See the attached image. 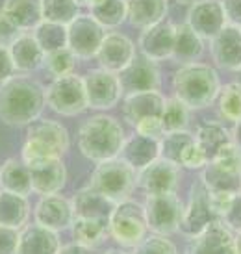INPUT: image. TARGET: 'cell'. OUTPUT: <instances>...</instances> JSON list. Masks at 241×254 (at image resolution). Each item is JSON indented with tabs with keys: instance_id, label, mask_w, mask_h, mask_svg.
<instances>
[{
	"instance_id": "35",
	"label": "cell",
	"mask_w": 241,
	"mask_h": 254,
	"mask_svg": "<svg viewBox=\"0 0 241 254\" xmlns=\"http://www.w3.org/2000/svg\"><path fill=\"white\" fill-rule=\"evenodd\" d=\"M89 15L102 28H115L126 21V0H104L89 7Z\"/></svg>"
},
{
	"instance_id": "22",
	"label": "cell",
	"mask_w": 241,
	"mask_h": 254,
	"mask_svg": "<svg viewBox=\"0 0 241 254\" xmlns=\"http://www.w3.org/2000/svg\"><path fill=\"white\" fill-rule=\"evenodd\" d=\"M61 243L58 232H52L45 226L28 225L19 230V247L17 254H60Z\"/></svg>"
},
{
	"instance_id": "5",
	"label": "cell",
	"mask_w": 241,
	"mask_h": 254,
	"mask_svg": "<svg viewBox=\"0 0 241 254\" xmlns=\"http://www.w3.org/2000/svg\"><path fill=\"white\" fill-rule=\"evenodd\" d=\"M135 178L137 171L132 165H128L122 158H112L97 163L89 188L115 204L128 198V195L135 188Z\"/></svg>"
},
{
	"instance_id": "40",
	"label": "cell",
	"mask_w": 241,
	"mask_h": 254,
	"mask_svg": "<svg viewBox=\"0 0 241 254\" xmlns=\"http://www.w3.org/2000/svg\"><path fill=\"white\" fill-rule=\"evenodd\" d=\"M43 67H45L54 78L67 76V74H72V72H74L76 56H74L67 47L60 50H52V52H47V54L43 56Z\"/></svg>"
},
{
	"instance_id": "39",
	"label": "cell",
	"mask_w": 241,
	"mask_h": 254,
	"mask_svg": "<svg viewBox=\"0 0 241 254\" xmlns=\"http://www.w3.org/2000/svg\"><path fill=\"white\" fill-rule=\"evenodd\" d=\"M195 141V135L180 130V132H169L160 139V158L180 165V156L187 145Z\"/></svg>"
},
{
	"instance_id": "34",
	"label": "cell",
	"mask_w": 241,
	"mask_h": 254,
	"mask_svg": "<svg viewBox=\"0 0 241 254\" xmlns=\"http://www.w3.org/2000/svg\"><path fill=\"white\" fill-rule=\"evenodd\" d=\"M32 34L36 37L39 49L47 54L52 50H60L67 47V28L63 24H56V22L41 21L36 28L32 30Z\"/></svg>"
},
{
	"instance_id": "54",
	"label": "cell",
	"mask_w": 241,
	"mask_h": 254,
	"mask_svg": "<svg viewBox=\"0 0 241 254\" xmlns=\"http://www.w3.org/2000/svg\"><path fill=\"white\" fill-rule=\"evenodd\" d=\"M100 254H128V253H122V251H115V249H108V251H104V253Z\"/></svg>"
},
{
	"instance_id": "19",
	"label": "cell",
	"mask_w": 241,
	"mask_h": 254,
	"mask_svg": "<svg viewBox=\"0 0 241 254\" xmlns=\"http://www.w3.org/2000/svg\"><path fill=\"white\" fill-rule=\"evenodd\" d=\"M187 254H238L236 236L223 221H215L191 238Z\"/></svg>"
},
{
	"instance_id": "15",
	"label": "cell",
	"mask_w": 241,
	"mask_h": 254,
	"mask_svg": "<svg viewBox=\"0 0 241 254\" xmlns=\"http://www.w3.org/2000/svg\"><path fill=\"white\" fill-rule=\"evenodd\" d=\"M34 217L39 226H45L52 232H63L71 228L74 212L71 200L56 193V195H45L37 200Z\"/></svg>"
},
{
	"instance_id": "47",
	"label": "cell",
	"mask_w": 241,
	"mask_h": 254,
	"mask_svg": "<svg viewBox=\"0 0 241 254\" xmlns=\"http://www.w3.org/2000/svg\"><path fill=\"white\" fill-rule=\"evenodd\" d=\"M221 4L225 9L227 24L241 28V0H221Z\"/></svg>"
},
{
	"instance_id": "24",
	"label": "cell",
	"mask_w": 241,
	"mask_h": 254,
	"mask_svg": "<svg viewBox=\"0 0 241 254\" xmlns=\"http://www.w3.org/2000/svg\"><path fill=\"white\" fill-rule=\"evenodd\" d=\"M72 212L74 217H84V219H104L110 221V213L114 210V202L102 197L100 193L93 190V188H84L80 190L71 200Z\"/></svg>"
},
{
	"instance_id": "12",
	"label": "cell",
	"mask_w": 241,
	"mask_h": 254,
	"mask_svg": "<svg viewBox=\"0 0 241 254\" xmlns=\"http://www.w3.org/2000/svg\"><path fill=\"white\" fill-rule=\"evenodd\" d=\"M215 221H219V219L212 210L210 190L199 180L193 184L191 191H189V202L187 206H184V217H182L178 230H182L189 238H195L206 226H210Z\"/></svg>"
},
{
	"instance_id": "44",
	"label": "cell",
	"mask_w": 241,
	"mask_h": 254,
	"mask_svg": "<svg viewBox=\"0 0 241 254\" xmlns=\"http://www.w3.org/2000/svg\"><path fill=\"white\" fill-rule=\"evenodd\" d=\"M134 128H135V134L145 135V137H150V139H158V141H160L163 135H165V132H163V128H162V121H160V117L145 119V121H141V123H137Z\"/></svg>"
},
{
	"instance_id": "9",
	"label": "cell",
	"mask_w": 241,
	"mask_h": 254,
	"mask_svg": "<svg viewBox=\"0 0 241 254\" xmlns=\"http://www.w3.org/2000/svg\"><path fill=\"white\" fill-rule=\"evenodd\" d=\"M65 28H67V49L74 56L80 60H89L97 56V50L106 32L91 15L80 13Z\"/></svg>"
},
{
	"instance_id": "48",
	"label": "cell",
	"mask_w": 241,
	"mask_h": 254,
	"mask_svg": "<svg viewBox=\"0 0 241 254\" xmlns=\"http://www.w3.org/2000/svg\"><path fill=\"white\" fill-rule=\"evenodd\" d=\"M15 76V67L6 45H0V85Z\"/></svg>"
},
{
	"instance_id": "52",
	"label": "cell",
	"mask_w": 241,
	"mask_h": 254,
	"mask_svg": "<svg viewBox=\"0 0 241 254\" xmlns=\"http://www.w3.org/2000/svg\"><path fill=\"white\" fill-rule=\"evenodd\" d=\"M236 253L241 254V232H238L236 236Z\"/></svg>"
},
{
	"instance_id": "49",
	"label": "cell",
	"mask_w": 241,
	"mask_h": 254,
	"mask_svg": "<svg viewBox=\"0 0 241 254\" xmlns=\"http://www.w3.org/2000/svg\"><path fill=\"white\" fill-rule=\"evenodd\" d=\"M60 254H93L91 249L84 247V245H78V243H69L65 247L60 249Z\"/></svg>"
},
{
	"instance_id": "1",
	"label": "cell",
	"mask_w": 241,
	"mask_h": 254,
	"mask_svg": "<svg viewBox=\"0 0 241 254\" xmlns=\"http://www.w3.org/2000/svg\"><path fill=\"white\" fill-rule=\"evenodd\" d=\"M45 106V87L32 78L11 76L0 85V121L9 127H28Z\"/></svg>"
},
{
	"instance_id": "36",
	"label": "cell",
	"mask_w": 241,
	"mask_h": 254,
	"mask_svg": "<svg viewBox=\"0 0 241 254\" xmlns=\"http://www.w3.org/2000/svg\"><path fill=\"white\" fill-rule=\"evenodd\" d=\"M43 21L56 22L67 26L69 22L80 15L78 0H41Z\"/></svg>"
},
{
	"instance_id": "10",
	"label": "cell",
	"mask_w": 241,
	"mask_h": 254,
	"mask_svg": "<svg viewBox=\"0 0 241 254\" xmlns=\"http://www.w3.org/2000/svg\"><path fill=\"white\" fill-rule=\"evenodd\" d=\"M182 178V167L177 163L156 158L154 162L145 165L137 171L135 186L149 197V195H162V193H175L177 186Z\"/></svg>"
},
{
	"instance_id": "30",
	"label": "cell",
	"mask_w": 241,
	"mask_h": 254,
	"mask_svg": "<svg viewBox=\"0 0 241 254\" xmlns=\"http://www.w3.org/2000/svg\"><path fill=\"white\" fill-rule=\"evenodd\" d=\"M195 143L199 145L200 150L206 154L208 162H212L213 158L219 154L221 148L227 147L228 143H232V137H230V132L221 123L206 121V123H202L197 128Z\"/></svg>"
},
{
	"instance_id": "2",
	"label": "cell",
	"mask_w": 241,
	"mask_h": 254,
	"mask_svg": "<svg viewBox=\"0 0 241 254\" xmlns=\"http://www.w3.org/2000/svg\"><path fill=\"white\" fill-rule=\"evenodd\" d=\"M76 145L84 158L95 163L117 158L124 145V130L112 115H93L78 128Z\"/></svg>"
},
{
	"instance_id": "16",
	"label": "cell",
	"mask_w": 241,
	"mask_h": 254,
	"mask_svg": "<svg viewBox=\"0 0 241 254\" xmlns=\"http://www.w3.org/2000/svg\"><path fill=\"white\" fill-rule=\"evenodd\" d=\"M95 58L100 64V69L120 72L135 58V45L124 34L110 32L104 36Z\"/></svg>"
},
{
	"instance_id": "17",
	"label": "cell",
	"mask_w": 241,
	"mask_h": 254,
	"mask_svg": "<svg viewBox=\"0 0 241 254\" xmlns=\"http://www.w3.org/2000/svg\"><path fill=\"white\" fill-rule=\"evenodd\" d=\"M210 54L217 67L236 71L241 67V28L227 24L210 39Z\"/></svg>"
},
{
	"instance_id": "55",
	"label": "cell",
	"mask_w": 241,
	"mask_h": 254,
	"mask_svg": "<svg viewBox=\"0 0 241 254\" xmlns=\"http://www.w3.org/2000/svg\"><path fill=\"white\" fill-rule=\"evenodd\" d=\"M178 4H189V6H191L193 2H197V0H177Z\"/></svg>"
},
{
	"instance_id": "7",
	"label": "cell",
	"mask_w": 241,
	"mask_h": 254,
	"mask_svg": "<svg viewBox=\"0 0 241 254\" xmlns=\"http://www.w3.org/2000/svg\"><path fill=\"white\" fill-rule=\"evenodd\" d=\"M45 100L52 112L72 117L87 110V97H85L84 78L78 74H67V76L54 78L45 87Z\"/></svg>"
},
{
	"instance_id": "27",
	"label": "cell",
	"mask_w": 241,
	"mask_h": 254,
	"mask_svg": "<svg viewBox=\"0 0 241 254\" xmlns=\"http://www.w3.org/2000/svg\"><path fill=\"white\" fill-rule=\"evenodd\" d=\"M169 11V0H126V19L137 28L163 21Z\"/></svg>"
},
{
	"instance_id": "32",
	"label": "cell",
	"mask_w": 241,
	"mask_h": 254,
	"mask_svg": "<svg viewBox=\"0 0 241 254\" xmlns=\"http://www.w3.org/2000/svg\"><path fill=\"white\" fill-rule=\"evenodd\" d=\"M204 39H200L187 24H178L175 26V45H173V56L182 64H191L202 54V45Z\"/></svg>"
},
{
	"instance_id": "31",
	"label": "cell",
	"mask_w": 241,
	"mask_h": 254,
	"mask_svg": "<svg viewBox=\"0 0 241 254\" xmlns=\"http://www.w3.org/2000/svg\"><path fill=\"white\" fill-rule=\"evenodd\" d=\"M71 234L74 238V243L84 245L87 249H93L100 245L106 240L110 234L108 230V221L104 219H84V217H74L71 225Z\"/></svg>"
},
{
	"instance_id": "46",
	"label": "cell",
	"mask_w": 241,
	"mask_h": 254,
	"mask_svg": "<svg viewBox=\"0 0 241 254\" xmlns=\"http://www.w3.org/2000/svg\"><path fill=\"white\" fill-rule=\"evenodd\" d=\"M21 34H22L21 30L17 28L13 22L4 15V11L0 9V45H6L7 47L9 43L15 41Z\"/></svg>"
},
{
	"instance_id": "53",
	"label": "cell",
	"mask_w": 241,
	"mask_h": 254,
	"mask_svg": "<svg viewBox=\"0 0 241 254\" xmlns=\"http://www.w3.org/2000/svg\"><path fill=\"white\" fill-rule=\"evenodd\" d=\"M234 78H236L234 82L241 87V67H240V69H236V71H234Z\"/></svg>"
},
{
	"instance_id": "37",
	"label": "cell",
	"mask_w": 241,
	"mask_h": 254,
	"mask_svg": "<svg viewBox=\"0 0 241 254\" xmlns=\"http://www.w3.org/2000/svg\"><path fill=\"white\" fill-rule=\"evenodd\" d=\"M160 121H162V128L165 134L185 130L187 123H189V108L185 106L182 100H178L177 97L165 99Z\"/></svg>"
},
{
	"instance_id": "8",
	"label": "cell",
	"mask_w": 241,
	"mask_h": 254,
	"mask_svg": "<svg viewBox=\"0 0 241 254\" xmlns=\"http://www.w3.org/2000/svg\"><path fill=\"white\" fill-rule=\"evenodd\" d=\"M147 225L154 234L167 236L177 232L184 217V204L177 197V193H162L149 195L145 202Z\"/></svg>"
},
{
	"instance_id": "18",
	"label": "cell",
	"mask_w": 241,
	"mask_h": 254,
	"mask_svg": "<svg viewBox=\"0 0 241 254\" xmlns=\"http://www.w3.org/2000/svg\"><path fill=\"white\" fill-rule=\"evenodd\" d=\"M122 87V93H137V91H152L160 84V74H158L156 64L147 56H135L130 64L117 72Z\"/></svg>"
},
{
	"instance_id": "6",
	"label": "cell",
	"mask_w": 241,
	"mask_h": 254,
	"mask_svg": "<svg viewBox=\"0 0 241 254\" xmlns=\"http://www.w3.org/2000/svg\"><path fill=\"white\" fill-rule=\"evenodd\" d=\"M108 230L122 247H135L141 240L147 238V215L145 206L134 198H124L120 202H115L114 210L110 213Z\"/></svg>"
},
{
	"instance_id": "23",
	"label": "cell",
	"mask_w": 241,
	"mask_h": 254,
	"mask_svg": "<svg viewBox=\"0 0 241 254\" xmlns=\"http://www.w3.org/2000/svg\"><path fill=\"white\" fill-rule=\"evenodd\" d=\"M7 50L13 62L15 72H32L43 65L45 52L39 49L32 32H22L15 41L7 45Z\"/></svg>"
},
{
	"instance_id": "42",
	"label": "cell",
	"mask_w": 241,
	"mask_h": 254,
	"mask_svg": "<svg viewBox=\"0 0 241 254\" xmlns=\"http://www.w3.org/2000/svg\"><path fill=\"white\" fill-rule=\"evenodd\" d=\"M206 163H208V158L195 141L187 145L180 156V167H185V169H202Z\"/></svg>"
},
{
	"instance_id": "38",
	"label": "cell",
	"mask_w": 241,
	"mask_h": 254,
	"mask_svg": "<svg viewBox=\"0 0 241 254\" xmlns=\"http://www.w3.org/2000/svg\"><path fill=\"white\" fill-rule=\"evenodd\" d=\"M215 100H217V110L225 119L232 123L241 121V87L236 82L223 85Z\"/></svg>"
},
{
	"instance_id": "4",
	"label": "cell",
	"mask_w": 241,
	"mask_h": 254,
	"mask_svg": "<svg viewBox=\"0 0 241 254\" xmlns=\"http://www.w3.org/2000/svg\"><path fill=\"white\" fill-rule=\"evenodd\" d=\"M71 137L67 128L52 119H39L30 123L22 143V162L30 163L47 158H63L69 150Z\"/></svg>"
},
{
	"instance_id": "56",
	"label": "cell",
	"mask_w": 241,
	"mask_h": 254,
	"mask_svg": "<svg viewBox=\"0 0 241 254\" xmlns=\"http://www.w3.org/2000/svg\"><path fill=\"white\" fill-rule=\"evenodd\" d=\"M78 2H80V6H82V0H78Z\"/></svg>"
},
{
	"instance_id": "43",
	"label": "cell",
	"mask_w": 241,
	"mask_h": 254,
	"mask_svg": "<svg viewBox=\"0 0 241 254\" xmlns=\"http://www.w3.org/2000/svg\"><path fill=\"white\" fill-rule=\"evenodd\" d=\"M221 221L230 228V230H236V232H241V191L240 193H234V197L228 204L225 215L221 217Z\"/></svg>"
},
{
	"instance_id": "3",
	"label": "cell",
	"mask_w": 241,
	"mask_h": 254,
	"mask_svg": "<svg viewBox=\"0 0 241 254\" xmlns=\"http://www.w3.org/2000/svg\"><path fill=\"white\" fill-rule=\"evenodd\" d=\"M175 97L189 110H200L213 104L219 93V76L210 65L185 64L173 76Z\"/></svg>"
},
{
	"instance_id": "14",
	"label": "cell",
	"mask_w": 241,
	"mask_h": 254,
	"mask_svg": "<svg viewBox=\"0 0 241 254\" xmlns=\"http://www.w3.org/2000/svg\"><path fill=\"white\" fill-rule=\"evenodd\" d=\"M185 24L200 37L212 39L219 30L227 26V17L221 0H197L189 6Z\"/></svg>"
},
{
	"instance_id": "20",
	"label": "cell",
	"mask_w": 241,
	"mask_h": 254,
	"mask_svg": "<svg viewBox=\"0 0 241 254\" xmlns=\"http://www.w3.org/2000/svg\"><path fill=\"white\" fill-rule=\"evenodd\" d=\"M173 45H175V24L167 21H160L143 28L139 36L141 54L152 62L169 60L173 56Z\"/></svg>"
},
{
	"instance_id": "51",
	"label": "cell",
	"mask_w": 241,
	"mask_h": 254,
	"mask_svg": "<svg viewBox=\"0 0 241 254\" xmlns=\"http://www.w3.org/2000/svg\"><path fill=\"white\" fill-rule=\"evenodd\" d=\"M100 2H104V0H82V6H87V7H95V6H99Z\"/></svg>"
},
{
	"instance_id": "25",
	"label": "cell",
	"mask_w": 241,
	"mask_h": 254,
	"mask_svg": "<svg viewBox=\"0 0 241 254\" xmlns=\"http://www.w3.org/2000/svg\"><path fill=\"white\" fill-rule=\"evenodd\" d=\"M0 9L21 32H30L43 21L41 0H4Z\"/></svg>"
},
{
	"instance_id": "26",
	"label": "cell",
	"mask_w": 241,
	"mask_h": 254,
	"mask_svg": "<svg viewBox=\"0 0 241 254\" xmlns=\"http://www.w3.org/2000/svg\"><path fill=\"white\" fill-rule=\"evenodd\" d=\"M120 154L128 165H132L135 171H139L145 165H149L150 162H154L156 158H160V141L135 134L134 137L124 139Z\"/></svg>"
},
{
	"instance_id": "50",
	"label": "cell",
	"mask_w": 241,
	"mask_h": 254,
	"mask_svg": "<svg viewBox=\"0 0 241 254\" xmlns=\"http://www.w3.org/2000/svg\"><path fill=\"white\" fill-rule=\"evenodd\" d=\"M230 137H232V143H234V147L241 152V121H238V123L234 125Z\"/></svg>"
},
{
	"instance_id": "28",
	"label": "cell",
	"mask_w": 241,
	"mask_h": 254,
	"mask_svg": "<svg viewBox=\"0 0 241 254\" xmlns=\"http://www.w3.org/2000/svg\"><path fill=\"white\" fill-rule=\"evenodd\" d=\"M0 190L28 197L32 193V180H30L28 165L22 160L9 158L0 165Z\"/></svg>"
},
{
	"instance_id": "41",
	"label": "cell",
	"mask_w": 241,
	"mask_h": 254,
	"mask_svg": "<svg viewBox=\"0 0 241 254\" xmlns=\"http://www.w3.org/2000/svg\"><path fill=\"white\" fill-rule=\"evenodd\" d=\"M132 254H178L177 247L173 245V241H169L165 236L154 234L141 240L134 247Z\"/></svg>"
},
{
	"instance_id": "29",
	"label": "cell",
	"mask_w": 241,
	"mask_h": 254,
	"mask_svg": "<svg viewBox=\"0 0 241 254\" xmlns=\"http://www.w3.org/2000/svg\"><path fill=\"white\" fill-rule=\"evenodd\" d=\"M30 215L28 197L0 190V226L21 230Z\"/></svg>"
},
{
	"instance_id": "13",
	"label": "cell",
	"mask_w": 241,
	"mask_h": 254,
	"mask_svg": "<svg viewBox=\"0 0 241 254\" xmlns=\"http://www.w3.org/2000/svg\"><path fill=\"white\" fill-rule=\"evenodd\" d=\"M32 180V191L37 195H56L67 184V167L61 158H47L26 163Z\"/></svg>"
},
{
	"instance_id": "21",
	"label": "cell",
	"mask_w": 241,
	"mask_h": 254,
	"mask_svg": "<svg viewBox=\"0 0 241 254\" xmlns=\"http://www.w3.org/2000/svg\"><path fill=\"white\" fill-rule=\"evenodd\" d=\"M163 104H165V97L158 89L130 93L124 99L122 113H124V119L132 127H135L137 123H141L145 119L160 117L163 112Z\"/></svg>"
},
{
	"instance_id": "11",
	"label": "cell",
	"mask_w": 241,
	"mask_h": 254,
	"mask_svg": "<svg viewBox=\"0 0 241 254\" xmlns=\"http://www.w3.org/2000/svg\"><path fill=\"white\" fill-rule=\"evenodd\" d=\"M84 78L87 108L91 110H110L119 102L122 95L117 72H110L106 69H93Z\"/></svg>"
},
{
	"instance_id": "45",
	"label": "cell",
	"mask_w": 241,
	"mask_h": 254,
	"mask_svg": "<svg viewBox=\"0 0 241 254\" xmlns=\"http://www.w3.org/2000/svg\"><path fill=\"white\" fill-rule=\"evenodd\" d=\"M19 247V230L0 226V254H17Z\"/></svg>"
},
{
	"instance_id": "33",
	"label": "cell",
	"mask_w": 241,
	"mask_h": 254,
	"mask_svg": "<svg viewBox=\"0 0 241 254\" xmlns=\"http://www.w3.org/2000/svg\"><path fill=\"white\" fill-rule=\"evenodd\" d=\"M200 182L212 191H227V193H240L241 191V175H234L215 167L213 163H206L202 167Z\"/></svg>"
}]
</instances>
